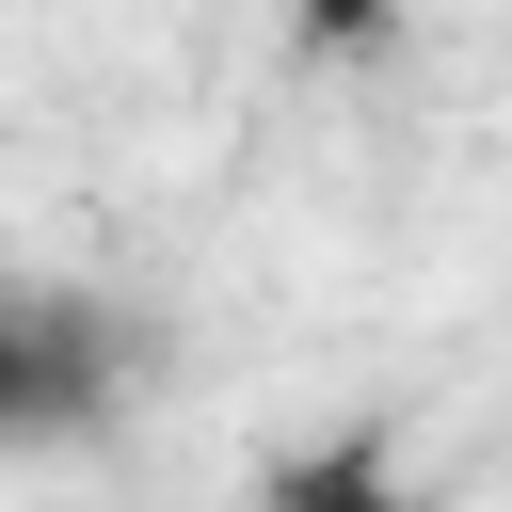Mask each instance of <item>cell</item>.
I'll use <instances>...</instances> for the list:
<instances>
[{
    "instance_id": "2",
    "label": "cell",
    "mask_w": 512,
    "mask_h": 512,
    "mask_svg": "<svg viewBox=\"0 0 512 512\" xmlns=\"http://www.w3.org/2000/svg\"><path fill=\"white\" fill-rule=\"evenodd\" d=\"M240 512H416V464H400L384 416H336V432H288L240 480Z\"/></svg>"
},
{
    "instance_id": "1",
    "label": "cell",
    "mask_w": 512,
    "mask_h": 512,
    "mask_svg": "<svg viewBox=\"0 0 512 512\" xmlns=\"http://www.w3.org/2000/svg\"><path fill=\"white\" fill-rule=\"evenodd\" d=\"M128 320L80 304V288H0V448H48V432H96L128 400Z\"/></svg>"
}]
</instances>
